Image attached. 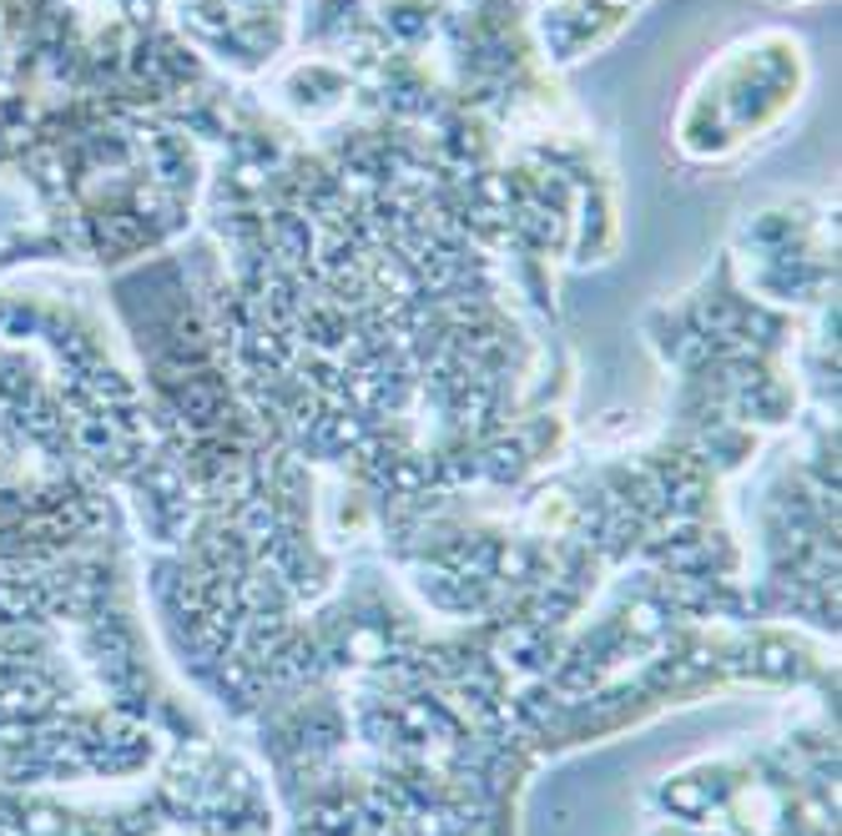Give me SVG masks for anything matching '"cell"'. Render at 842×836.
<instances>
[{
  "instance_id": "cell-4",
  "label": "cell",
  "mask_w": 842,
  "mask_h": 836,
  "mask_svg": "<svg viewBox=\"0 0 842 836\" xmlns=\"http://www.w3.org/2000/svg\"><path fill=\"white\" fill-rule=\"evenodd\" d=\"M666 807H672L676 816H686V822H701V816H711V786L707 781H672L666 786Z\"/></svg>"
},
{
  "instance_id": "cell-2",
  "label": "cell",
  "mask_w": 842,
  "mask_h": 836,
  "mask_svg": "<svg viewBox=\"0 0 842 836\" xmlns=\"http://www.w3.org/2000/svg\"><path fill=\"white\" fill-rule=\"evenodd\" d=\"M313 836H358L364 832V801H318L308 811Z\"/></svg>"
},
{
  "instance_id": "cell-3",
  "label": "cell",
  "mask_w": 842,
  "mask_h": 836,
  "mask_svg": "<svg viewBox=\"0 0 842 836\" xmlns=\"http://www.w3.org/2000/svg\"><path fill=\"white\" fill-rule=\"evenodd\" d=\"M666 625H672V605L661 600V595H645V600H636L626 610V630H631L636 641H661Z\"/></svg>"
},
{
  "instance_id": "cell-1",
  "label": "cell",
  "mask_w": 842,
  "mask_h": 836,
  "mask_svg": "<svg viewBox=\"0 0 842 836\" xmlns=\"http://www.w3.org/2000/svg\"><path fill=\"white\" fill-rule=\"evenodd\" d=\"M525 464H530L525 444H520V439H505V433H495V439L479 449V474L495 483H514L525 474Z\"/></svg>"
}]
</instances>
